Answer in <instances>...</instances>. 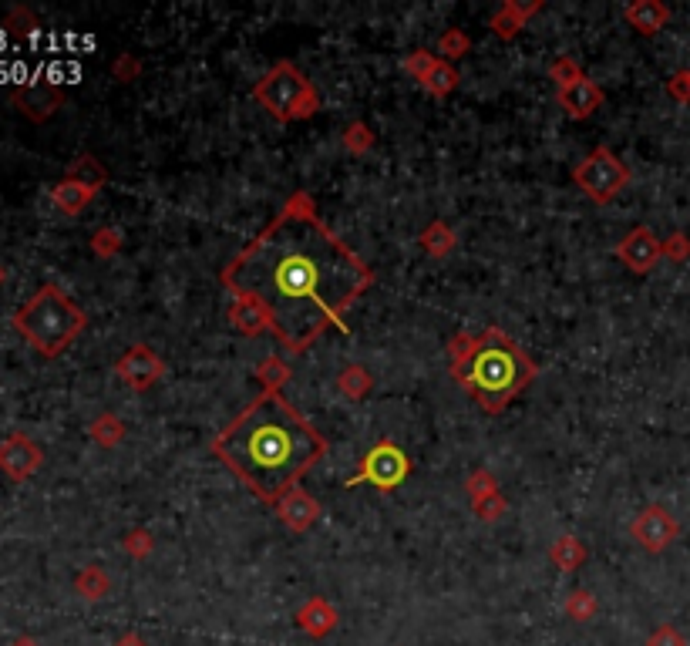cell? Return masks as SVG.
<instances>
[{
    "instance_id": "d4e9b609",
    "label": "cell",
    "mask_w": 690,
    "mask_h": 646,
    "mask_svg": "<svg viewBox=\"0 0 690 646\" xmlns=\"http://www.w3.org/2000/svg\"><path fill=\"white\" fill-rule=\"evenodd\" d=\"M88 435L105 448H115L118 441L125 438V424L115 418V414H98L95 421L88 424Z\"/></svg>"
},
{
    "instance_id": "4dcf8cb0",
    "label": "cell",
    "mask_w": 690,
    "mask_h": 646,
    "mask_svg": "<svg viewBox=\"0 0 690 646\" xmlns=\"http://www.w3.org/2000/svg\"><path fill=\"white\" fill-rule=\"evenodd\" d=\"M91 249H95V256H115L118 249H122V233H118L115 226H105V229H98L95 236H91Z\"/></svg>"
},
{
    "instance_id": "ee69618b",
    "label": "cell",
    "mask_w": 690,
    "mask_h": 646,
    "mask_svg": "<svg viewBox=\"0 0 690 646\" xmlns=\"http://www.w3.org/2000/svg\"><path fill=\"white\" fill-rule=\"evenodd\" d=\"M4 280H7V270H4V263H0V286H4Z\"/></svg>"
},
{
    "instance_id": "8992f818",
    "label": "cell",
    "mask_w": 690,
    "mask_h": 646,
    "mask_svg": "<svg viewBox=\"0 0 690 646\" xmlns=\"http://www.w3.org/2000/svg\"><path fill=\"white\" fill-rule=\"evenodd\" d=\"M573 182L590 202H596V206H606V202H613L623 189H627L630 169L616 159L606 145H600V149H593L573 169Z\"/></svg>"
},
{
    "instance_id": "d6986e66",
    "label": "cell",
    "mask_w": 690,
    "mask_h": 646,
    "mask_svg": "<svg viewBox=\"0 0 690 646\" xmlns=\"http://www.w3.org/2000/svg\"><path fill=\"white\" fill-rule=\"evenodd\" d=\"M297 620H300V626H303V630H307L310 636H324V633L334 630L337 613H334V606H330L327 599L314 596V599H310V603L297 613Z\"/></svg>"
},
{
    "instance_id": "5b68a950",
    "label": "cell",
    "mask_w": 690,
    "mask_h": 646,
    "mask_svg": "<svg viewBox=\"0 0 690 646\" xmlns=\"http://www.w3.org/2000/svg\"><path fill=\"white\" fill-rule=\"evenodd\" d=\"M256 105L266 108L276 122H303V118L317 115L320 98L307 75L290 61H280L270 68V75H263L253 88Z\"/></svg>"
},
{
    "instance_id": "cb8c5ba5",
    "label": "cell",
    "mask_w": 690,
    "mask_h": 646,
    "mask_svg": "<svg viewBox=\"0 0 690 646\" xmlns=\"http://www.w3.org/2000/svg\"><path fill=\"white\" fill-rule=\"evenodd\" d=\"M337 384H340V391H344L347 398L361 401V398H367V391H371L374 377L367 374V367H361V364H347L344 371H340Z\"/></svg>"
},
{
    "instance_id": "5bb4252c",
    "label": "cell",
    "mask_w": 690,
    "mask_h": 646,
    "mask_svg": "<svg viewBox=\"0 0 690 646\" xmlns=\"http://www.w3.org/2000/svg\"><path fill=\"white\" fill-rule=\"evenodd\" d=\"M273 509H276V515H280V522L287 525V529H293V532H307L310 525L320 519V505L307 492H303L300 485L293 488V492L283 495Z\"/></svg>"
},
{
    "instance_id": "6da1fadb",
    "label": "cell",
    "mask_w": 690,
    "mask_h": 646,
    "mask_svg": "<svg viewBox=\"0 0 690 646\" xmlns=\"http://www.w3.org/2000/svg\"><path fill=\"white\" fill-rule=\"evenodd\" d=\"M223 286L256 300L283 350L303 354L374 286V270L320 219L314 199L297 192L280 216L229 260Z\"/></svg>"
},
{
    "instance_id": "ffe728a7",
    "label": "cell",
    "mask_w": 690,
    "mask_h": 646,
    "mask_svg": "<svg viewBox=\"0 0 690 646\" xmlns=\"http://www.w3.org/2000/svg\"><path fill=\"white\" fill-rule=\"evenodd\" d=\"M549 559H552V566H556V569H563V572H576L579 566H583L586 549L579 546L576 535H559V539L552 542V549H549Z\"/></svg>"
},
{
    "instance_id": "d6a6232c",
    "label": "cell",
    "mask_w": 690,
    "mask_h": 646,
    "mask_svg": "<svg viewBox=\"0 0 690 646\" xmlns=\"http://www.w3.org/2000/svg\"><path fill=\"white\" fill-rule=\"evenodd\" d=\"M4 27L11 34H31V31H38V17L27 11V7H14V11L4 17Z\"/></svg>"
},
{
    "instance_id": "60d3db41",
    "label": "cell",
    "mask_w": 690,
    "mask_h": 646,
    "mask_svg": "<svg viewBox=\"0 0 690 646\" xmlns=\"http://www.w3.org/2000/svg\"><path fill=\"white\" fill-rule=\"evenodd\" d=\"M115 75H118V81H132V78L138 75V61L122 58V61L115 64Z\"/></svg>"
},
{
    "instance_id": "74e56055",
    "label": "cell",
    "mask_w": 690,
    "mask_h": 646,
    "mask_svg": "<svg viewBox=\"0 0 690 646\" xmlns=\"http://www.w3.org/2000/svg\"><path fill=\"white\" fill-rule=\"evenodd\" d=\"M650 646H687V643L674 626H660V630L650 636Z\"/></svg>"
},
{
    "instance_id": "9c48e42d",
    "label": "cell",
    "mask_w": 690,
    "mask_h": 646,
    "mask_svg": "<svg viewBox=\"0 0 690 646\" xmlns=\"http://www.w3.org/2000/svg\"><path fill=\"white\" fill-rule=\"evenodd\" d=\"M115 374L122 377L132 391H149V387L159 384V377L165 374V364L159 361V354H155L152 347L132 344L122 357H118Z\"/></svg>"
},
{
    "instance_id": "ab89813d",
    "label": "cell",
    "mask_w": 690,
    "mask_h": 646,
    "mask_svg": "<svg viewBox=\"0 0 690 646\" xmlns=\"http://www.w3.org/2000/svg\"><path fill=\"white\" fill-rule=\"evenodd\" d=\"M667 91L674 98H680V101H687L690 98V71H680V75H674L667 81Z\"/></svg>"
},
{
    "instance_id": "277c9868",
    "label": "cell",
    "mask_w": 690,
    "mask_h": 646,
    "mask_svg": "<svg viewBox=\"0 0 690 646\" xmlns=\"http://www.w3.org/2000/svg\"><path fill=\"white\" fill-rule=\"evenodd\" d=\"M85 327H88V313L58 283L38 286V293L14 313V330L41 357H48V361L75 344Z\"/></svg>"
},
{
    "instance_id": "4316f807",
    "label": "cell",
    "mask_w": 690,
    "mask_h": 646,
    "mask_svg": "<svg viewBox=\"0 0 690 646\" xmlns=\"http://www.w3.org/2000/svg\"><path fill=\"white\" fill-rule=\"evenodd\" d=\"M438 51H441V61H458L472 51V38H468L465 31H458V27H452V31L441 34Z\"/></svg>"
},
{
    "instance_id": "1f68e13d",
    "label": "cell",
    "mask_w": 690,
    "mask_h": 646,
    "mask_svg": "<svg viewBox=\"0 0 690 646\" xmlns=\"http://www.w3.org/2000/svg\"><path fill=\"white\" fill-rule=\"evenodd\" d=\"M256 377L263 381V391H276V387H280V384L290 377V371H287V364H283V361H276V357H270L266 364L256 367Z\"/></svg>"
},
{
    "instance_id": "7bdbcfd3",
    "label": "cell",
    "mask_w": 690,
    "mask_h": 646,
    "mask_svg": "<svg viewBox=\"0 0 690 646\" xmlns=\"http://www.w3.org/2000/svg\"><path fill=\"white\" fill-rule=\"evenodd\" d=\"M118 646H142V640H138V636H122Z\"/></svg>"
},
{
    "instance_id": "52a82bcc",
    "label": "cell",
    "mask_w": 690,
    "mask_h": 646,
    "mask_svg": "<svg viewBox=\"0 0 690 646\" xmlns=\"http://www.w3.org/2000/svg\"><path fill=\"white\" fill-rule=\"evenodd\" d=\"M411 472V458L404 455V451L394 445L391 438L377 441V445L367 451L361 458V468H357V475L347 478V488H357V485H374L381 488V492H394L404 478Z\"/></svg>"
},
{
    "instance_id": "2e32d148",
    "label": "cell",
    "mask_w": 690,
    "mask_h": 646,
    "mask_svg": "<svg viewBox=\"0 0 690 646\" xmlns=\"http://www.w3.org/2000/svg\"><path fill=\"white\" fill-rule=\"evenodd\" d=\"M627 24L633 31H640L643 38H653L657 31H664L670 21V7L660 4V0H633V4L623 11Z\"/></svg>"
},
{
    "instance_id": "e0dca14e",
    "label": "cell",
    "mask_w": 690,
    "mask_h": 646,
    "mask_svg": "<svg viewBox=\"0 0 690 646\" xmlns=\"http://www.w3.org/2000/svg\"><path fill=\"white\" fill-rule=\"evenodd\" d=\"M229 323H233L243 337H256V334H263V330H270L266 310L256 300H246V297L233 300V307H229Z\"/></svg>"
},
{
    "instance_id": "44dd1931",
    "label": "cell",
    "mask_w": 690,
    "mask_h": 646,
    "mask_svg": "<svg viewBox=\"0 0 690 646\" xmlns=\"http://www.w3.org/2000/svg\"><path fill=\"white\" fill-rule=\"evenodd\" d=\"M68 179H75V182H81V186L98 192V189H105L108 172H105V165L95 159V155H78V159L68 165Z\"/></svg>"
},
{
    "instance_id": "f35d334b",
    "label": "cell",
    "mask_w": 690,
    "mask_h": 646,
    "mask_svg": "<svg viewBox=\"0 0 690 646\" xmlns=\"http://www.w3.org/2000/svg\"><path fill=\"white\" fill-rule=\"evenodd\" d=\"M664 253L674 256V260H684V256L690 253V239H687L684 233H674V236H670L667 243H664Z\"/></svg>"
},
{
    "instance_id": "8fae6325",
    "label": "cell",
    "mask_w": 690,
    "mask_h": 646,
    "mask_svg": "<svg viewBox=\"0 0 690 646\" xmlns=\"http://www.w3.org/2000/svg\"><path fill=\"white\" fill-rule=\"evenodd\" d=\"M630 532L647 552H660V549H667L670 542L677 539V522H674V515H670L667 509L650 505V509H643L637 519H633Z\"/></svg>"
},
{
    "instance_id": "484cf974",
    "label": "cell",
    "mask_w": 690,
    "mask_h": 646,
    "mask_svg": "<svg viewBox=\"0 0 690 646\" xmlns=\"http://www.w3.org/2000/svg\"><path fill=\"white\" fill-rule=\"evenodd\" d=\"M108 586H112V583H108V576L98 566H85L78 572V579H75V589L85 599H101L108 593Z\"/></svg>"
},
{
    "instance_id": "e575fe53",
    "label": "cell",
    "mask_w": 690,
    "mask_h": 646,
    "mask_svg": "<svg viewBox=\"0 0 690 646\" xmlns=\"http://www.w3.org/2000/svg\"><path fill=\"white\" fill-rule=\"evenodd\" d=\"M495 492H499V482H495L492 472L468 475V495H472V502H478V498H485V495H495Z\"/></svg>"
},
{
    "instance_id": "7c38bea8",
    "label": "cell",
    "mask_w": 690,
    "mask_h": 646,
    "mask_svg": "<svg viewBox=\"0 0 690 646\" xmlns=\"http://www.w3.org/2000/svg\"><path fill=\"white\" fill-rule=\"evenodd\" d=\"M61 101H64V91L58 85H48V81L14 88V105L21 108V115L31 118V122H48V118L61 108Z\"/></svg>"
},
{
    "instance_id": "ba28073f",
    "label": "cell",
    "mask_w": 690,
    "mask_h": 646,
    "mask_svg": "<svg viewBox=\"0 0 690 646\" xmlns=\"http://www.w3.org/2000/svg\"><path fill=\"white\" fill-rule=\"evenodd\" d=\"M41 465H44V451L24 431H14V435L0 441V472L11 478V482H27Z\"/></svg>"
},
{
    "instance_id": "7402d4cb",
    "label": "cell",
    "mask_w": 690,
    "mask_h": 646,
    "mask_svg": "<svg viewBox=\"0 0 690 646\" xmlns=\"http://www.w3.org/2000/svg\"><path fill=\"white\" fill-rule=\"evenodd\" d=\"M455 243H458V236L448 229V223H441V219H435V223L421 233V246H425L428 256H448L455 249Z\"/></svg>"
},
{
    "instance_id": "f1b7e54d",
    "label": "cell",
    "mask_w": 690,
    "mask_h": 646,
    "mask_svg": "<svg viewBox=\"0 0 690 646\" xmlns=\"http://www.w3.org/2000/svg\"><path fill=\"white\" fill-rule=\"evenodd\" d=\"M435 64H438L435 54H428V51H421V48H418V51H411L408 58L401 61V68L408 71V75H411L414 81H418V85H425L428 75H431V71H435Z\"/></svg>"
},
{
    "instance_id": "ac0fdd59",
    "label": "cell",
    "mask_w": 690,
    "mask_h": 646,
    "mask_svg": "<svg viewBox=\"0 0 690 646\" xmlns=\"http://www.w3.org/2000/svg\"><path fill=\"white\" fill-rule=\"evenodd\" d=\"M95 196H98L95 189L81 186V182L68 179V175H64L58 186H51V202H54V209H61L64 216H78V212L85 209Z\"/></svg>"
},
{
    "instance_id": "836d02e7",
    "label": "cell",
    "mask_w": 690,
    "mask_h": 646,
    "mask_svg": "<svg viewBox=\"0 0 690 646\" xmlns=\"http://www.w3.org/2000/svg\"><path fill=\"white\" fill-rule=\"evenodd\" d=\"M502 512H505V498L502 492H495V495H485V498H478L475 502V515L482 522H495V519H502Z\"/></svg>"
},
{
    "instance_id": "9a60e30c",
    "label": "cell",
    "mask_w": 690,
    "mask_h": 646,
    "mask_svg": "<svg viewBox=\"0 0 690 646\" xmlns=\"http://www.w3.org/2000/svg\"><path fill=\"white\" fill-rule=\"evenodd\" d=\"M539 11H542V0H532V4H515V0H505L499 11L492 14L489 27H492V34H495L499 41H512L515 34H519L522 27H526L529 17L539 14Z\"/></svg>"
},
{
    "instance_id": "7a4b0ae2",
    "label": "cell",
    "mask_w": 690,
    "mask_h": 646,
    "mask_svg": "<svg viewBox=\"0 0 690 646\" xmlns=\"http://www.w3.org/2000/svg\"><path fill=\"white\" fill-rule=\"evenodd\" d=\"M213 451L256 498L276 505L327 455V441L280 391H263L219 431Z\"/></svg>"
},
{
    "instance_id": "4fadbf2b",
    "label": "cell",
    "mask_w": 690,
    "mask_h": 646,
    "mask_svg": "<svg viewBox=\"0 0 690 646\" xmlns=\"http://www.w3.org/2000/svg\"><path fill=\"white\" fill-rule=\"evenodd\" d=\"M556 101H559V108H563L569 118L583 122V118H590L596 108H603V88L596 85V81H590V78H579L569 88H559Z\"/></svg>"
},
{
    "instance_id": "b9f144b4",
    "label": "cell",
    "mask_w": 690,
    "mask_h": 646,
    "mask_svg": "<svg viewBox=\"0 0 690 646\" xmlns=\"http://www.w3.org/2000/svg\"><path fill=\"white\" fill-rule=\"evenodd\" d=\"M11 646H38V640H31V636H17Z\"/></svg>"
},
{
    "instance_id": "f546056e",
    "label": "cell",
    "mask_w": 690,
    "mask_h": 646,
    "mask_svg": "<svg viewBox=\"0 0 690 646\" xmlns=\"http://www.w3.org/2000/svg\"><path fill=\"white\" fill-rule=\"evenodd\" d=\"M549 78L556 81L559 88H569L573 85V81H579V78H586L583 71H579V64L573 61V58H556L549 64Z\"/></svg>"
},
{
    "instance_id": "83f0119b",
    "label": "cell",
    "mask_w": 690,
    "mask_h": 646,
    "mask_svg": "<svg viewBox=\"0 0 690 646\" xmlns=\"http://www.w3.org/2000/svg\"><path fill=\"white\" fill-rule=\"evenodd\" d=\"M344 149L351 155H367L374 149V132L364 122H351L344 128Z\"/></svg>"
},
{
    "instance_id": "d590c367",
    "label": "cell",
    "mask_w": 690,
    "mask_h": 646,
    "mask_svg": "<svg viewBox=\"0 0 690 646\" xmlns=\"http://www.w3.org/2000/svg\"><path fill=\"white\" fill-rule=\"evenodd\" d=\"M566 609H569V616H576V620H590V616L596 613V599L586 593V589H576V593L569 596Z\"/></svg>"
},
{
    "instance_id": "30bf717a",
    "label": "cell",
    "mask_w": 690,
    "mask_h": 646,
    "mask_svg": "<svg viewBox=\"0 0 690 646\" xmlns=\"http://www.w3.org/2000/svg\"><path fill=\"white\" fill-rule=\"evenodd\" d=\"M660 256H664V243H660V239L653 236V229L647 226L630 229V233L620 239V246H616V260L627 263L633 273H650Z\"/></svg>"
},
{
    "instance_id": "603a6c76",
    "label": "cell",
    "mask_w": 690,
    "mask_h": 646,
    "mask_svg": "<svg viewBox=\"0 0 690 646\" xmlns=\"http://www.w3.org/2000/svg\"><path fill=\"white\" fill-rule=\"evenodd\" d=\"M421 88H425L428 95H435V98H448V95H452V91L458 88V68H455L452 61H441V58H438L435 71H431L428 81H425Z\"/></svg>"
},
{
    "instance_id": "3957f363",
    "label": "cell",
    "mask_w": 690,
    "mask_h": 646,
    "mask_svg": "<svg viewBox=\"0 0 690 646\" xmlns=\"http://www.w3.org/2000/svg\"><path fill=\"white\" fill-rule=\"evenodd\" d=\"M452 377L468 391L478 408L499 414L519 398L536 377V364L509 334L489 327L482 334H458L448 344Z\"/></svg>"
},
{
    "instance_id": "8d00e7d4",
    "label": "cell",
    "mask_w": 690,
    "mask_h": 646,
    "mask_svg": "<svg viewBox=\"0 0 690 646\" xmlns=\"http://www.w3.org/2000/svg\"><path fill=\"white\" fill-rule=\"evenodd\" d=\"M125 552H132V556L145 559V556H149V552H152V535L145 532V529L128 532V535H125Z\"/></svg>"
}]
</instances>
